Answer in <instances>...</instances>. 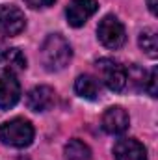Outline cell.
Masks as SVG:
<instances>
[{
    "mask_svg": "<svg viewBox=\"0 0 158 160\" xmlns=\"http://www.w3.org/2000/svg\"><path fill=\"white\" fill-rule=\"evenodd\" d=\"M147 4H149V9H151V13H153V15H156L158 13V4H156V0H147Z\"/></svg>",
    "mask_w": 158,
    "mask_h": 160,
    "instance_id": "obj_17",
    "label": "cell"
},
{
    "mask_svg": "<svg viewBox=\"0 0 158 160\" xmlns=\"http://www.w3.org/2000/svg\"><path fill=\"white\" fill-rule=\"evenodd\" d=\"M75 91L78 93L82 99H87V101H97L99 95H101V86H99V80L91 75H80L77 82H75Z\"/></svg>",
    "mask_w": 158,
    "mask_h": 160,
    "instance_id": "obj_12",
    "label": "cell"
},
{
    "mask_svg": "<svg viewBox=\"0 0 158 160\" xmlns=\"http://www.w3.org/2000/svg\"><path fill=\"white\" fill-rule=\"evenodd\" d=\"M151 97H156V69H151L149 77L145 78V88H143Z\"/></svg>",
    "mask_w": 158,
    "mask_h": 160,
    "instance_id": "obj_15",
    "label": "cell"
},
{
    "mask_svg": "<svg viewBox=\"0 0 158 160\" xmlns=\"http://www.w3.org/2000/svg\"><path fill=\"white\" fill-rule=\"evenodd\" d=\"M65 157L69 160H89L91 149L82 140H69V143L65 145Z\"/></svg>",
    "mask_w": 158,
    "mask_h": 160,
    "instance_id": "obj_14",
    "label": "cell"
},
{
    "mask_svg": "<svg viewBox=\"0 0 158 160\" xmlns=\"http://www.w3.org/2000/svg\"><path fill=\"white\" fill-rule=\"evenodd\" d=\"M73 58L71 45L60 34H50L41 45V62L47 71H62Z\"/></svg>",
    "mask_w": 158,
    "mask_h": 160,
    "instance_id": "obj_1",
    "label": "cell"
},
{
    "mask_svg": "<svg viewBox=\"0 0 158 160\" xmlns=\"http://www.w3.org/2000/svg\"><path fill=\"white\" fill-rule=\"evenodd\" d=\"M140 47L145 50V54L149 58H156L158 56V36L156 30L153 28H145L141 34H140Z\"/></svg>",
    "mask_w": 158,
    "mask_h": 160,
    "instance_id": "obj_13",
    "label": "cell"
},
{
    "mask_svg": "<svg viewBox=\"0 0 158 160\" xmlns=\"http://www.w3.org/2000/svg\"><path fill=\"white\" fill-rule=\"evenodd\" d=\"M32 9H45V8H50L54 6L56 0H24Z\"/></svg>",
    "mask_w": 158,
    "mask_h": 160,
    "instance_id": "obj_16",
    "label": "cell"
},
{
    "mask_svg": "<svg viewBox=\"0 0 158 160\" xmlns=\"http://www.w3.org/2000/svg\"><path fill=\"white\" fill-rule=\"evenodd\" d=\"M0 140L4 145L9 147H17V149L28 147L34 142V127L28 119L22 118L9 119L0 127Z\"/></svg>",
    "mask_w": 158,
    "mask_h": 160,
    "instance_id": "obj_2",
    "label": "cell"
},
{
    "mask_svg": "<svg viewBox=\"0 0 158 160\" xmlns=\"http://www.w3.org/2000/svg\"><path fill=\"white\" fill-rule=\"evenodd\" d=\"M54 102H56V93L48 86H36L26 95V104L34 112H47L54 106Z\"/></svg>",
    "mask_w": 158,
    "mask_h": 160,
    "instance_id": "obj_8",
    "label": "cell"
},
{
    "mask_svg": "<svg viewBox=\"0 0 158 160\" xmlns=\"http://www.w3.org/2000/svg\"><path fill=\"white\" fill-rule=\"evenodd\" d=\"M0 67L7 71V75H17L26 69V56L21 48H2L0 50Z\"/></svg>",
    "mask_w": 158,
    "mask_h": 160,
    "instance_id": "obj_11",
    "label": "cell"
},
{
    "mask_svg": "<svg viewBox=\"0 0 158 160\" xmlns=\"http://www.w3.org/2000/svg\"><path fill=\"white\" fill-rule=\"evenodd\" d=\"M97 9H99L97 0H73L65 9L67 22L73 28H80L87 22V19L91 15H95Z\"/></svg>",
    "mask_w": 158,
    "mask_h": 160,
    "instance_id": "obj_6",
    "label": "cell"
},
{
    "mask_svg": "<svg viewBox=\"0 0 158 160\" xmlns=\"http://www.w3.org/2000/svg\"><path fill=\"white\" fill-rule=\"evenodd\" d=\"M114 157L116 160H145L147 149L136 138H121L114 145Z\"/></svg>",
    "mask_w": 158,
    "mask_h": 160,
    "instance_id": "obj_7",
    "label": "cell"
},
{
    "mask_svg": "<svg viewBox=\"0 0 158 160\" xmlns=\"http://www.w3.org/2000/svg\"><path fill=\"white\" fill-rule=\"evenodd\" d=\"M97 71L104 86L112 91H121L126 86V69L116 60L101 58L97 62Z\"/></svg>",
    "mask_w": 158,
    "mask_h": 160,
    "instance_id": "obj_4",
    "label": "cell"
},
{
    "mask_svg": "<svg viewBox=\"0 0 158 160\" xmlns=\"http://www.w3.org/2000/svg\"><path fill=\"white\" fill-rule=\"evenodd\" d=\"M26 26L24 13L13 4L0 6V32L4 36H19Z\"/></svg>",
    "mask_w": 158,
    "mask_h": 160,
    "instance_id": "obj_5",
    "label": "cell"
},
{
    "mask_svg": "<svg viewBox=\"0 0 158 160\" xmlns=\"http://www.w3.org/2000/svg\"><path fill=\"white\" fill-rule=\"evenodd\" d=\"M128 123H130L128 114L121 106H110L102 114V128L108 134H123L128 128Z\"/></svg>",
    "mask_w": 158,
    "mask_h": 160,
    "instance_id": "obj_9",
    "label": "cell"
},
{
    "mask_svg": "<svg viewBox=\"0 0 158 160\" xmlns=\"http://www.w3.org/2000/svg\"><path fill=\"white\" fill-rule=\"evenodd\" d=\"M97 38L106 48H121L126 39L125 26L116 15H106L97 26Z\"/></svg>",
    "mask_w": 158,
    "mask_h": 160,
    "instance_id": "obj_3",
    "label": "cell"
},
{
    "mask_svg": "<svg viewBox=\"0 0 158 160\" xmlns=\"http://www.w3.org/2000/svg\"><path fill=\"white\" fill-rule=\"evenodd\" d=\"M21 99V86L13 75L0 77V108L7 110L15 106Z\"/></svg>",
    "mask_w": 158,
    "mask_h": 160,
    "instance_id": "obj_10",
    "label": "cell"
}]
</instances>
